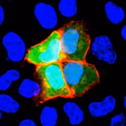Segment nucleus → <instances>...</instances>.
Returning <instances> with one entry per match:
<instances>
[{
    "label": "nucleus",
    "mask_w": 126,
    "mask_h": 126,
    "mask_svg": "<svg viewBox=\"0 0 126 126\" xmlns=\"http://www.w3.org/2000/svg\"><path fill=\"white\" fill-rule=\"evenodd\" d=\"M64 60L85 62L91 44L90 35L83 23L73 21L59 29Z\"/></svg>",
    "instance_id": "f257e3e1"
},
{
    "label": "nucleus",
    "mask_w": 126,
    "mask_h": 126,
    "mask_svg": "<svg viewBox=\"0 0 126 126\" xmlns=\"http://www.w3.org/2000/svg\"><path fill=\"white\" fill-rule=\"evenodd\" d=\"M60 63L72 97L82 96L99 83V75L94 65L86 62L66 60Z\"/></svg>",
    "instance_id": "f03ea898"
},
{
    "label": "nucleus",
    "mask_w": 126,
    "mask_h": 126,
    "mask_svg": "<svg viewBox=\"0 0 126 126\" xmlns=\"http://www.w3.org/2000/svg\"><path fill=\"white\" fill-rule=\"evenodd\" d=\"M35 66V73L41 84L40 103L59 97L73 98L65 80L60 62Z\"/></svg>",
    "instance_id": "7ed1b4c3"
},
{
    "label": "nucleus",
    "mask_w": 126,
    "mask_h": 126,
    "mask_svg": "<svg viewBox=\"0 0 126 126\" xmlns=\"http://www.w3.org/2000/svg\"><path fill=\"white\" fill-rule=\"evenodd\" d=\"M25 59L35 66L64 60L59 29L53 31L44 40L32 46Z\"/></svg>",
    "instance_id": "20e7f679"
},
{
    "label": "nucleus",
    "mask_w": 126,
    "mask_h": 126,
    "mask_svg": "<svg viewBox=\"0 0 126 126\" xmlns=\"http://www.w3.org/2000/svg\"><path fill=\"white\" fill-rule=\"evenodd\" d=\"M2 41L10 60L18 62L23 59L26 52V47L19 36L14 33H9L3 37Z\"/></svg>",
    "instance_id": "39448f33"
},
{
    "label": "nucleus",
    "mask_w": 126,
    "mask_h": 126,
    "mask_svg": "<svg viewBox=\"0 0 126 126\" xmlns=\"http://www.w3.org/2000/svg\"><path fill=\"white\" fill-rule=\"evenodd\" d=\"M94 54L100 59L109 63L115 60V54L112 50V46L108 38L99 39L95 41L93 45Z\"/></svg>",
    "instance_id": "423d86ee"
},
{
    "label": "nucleus",
    "mask_w": 126,
    "mask_h": 126,
    "mask_svg": "<svg viewBox=\"0 0 126 126\" xmlns=\"http://www.w3.org/2000/svg\"><path fill=\"white\" fill-rule=\"evenodd\" d=\"M116 100L111 96H108L101 102H93L90 104L89 110L92 116L100 117L111 113L115 109Z\"/></svg>",
    "instance_id": "0eeeda50"
},
{
    "label": "nucleus",
    "mask_w": 126,
    "mask_h": 126,
    "mask_svg": "<svg viewBox=\"0 0 126 126\" xmlns=\"http://www.w3.org/2000/svg\"><path fill=\"white\" fill-rule=\"evenodd\" d=\"M35 14L44 27H51L55 25L56 15L51 7L41 4L37 5L35 8Z\"/></svg>",
    "instance_id": "6e6552de"
},
{
    "label": "nucleus",
    "mask_w": 126,
    "mask_h": 126,
    "mask_svg": "<svg viewBox=\"0 0 126 126\" xmlns=\"http://www.w3.org/2000/svg\"><path fill=\"white\" fill-rule=\"evenodd\" d=\"M63 110L69 118L71 124L78 125L84 119V113L80 108L74 102L65 104Z\"/></svg>",
    "instance_id": "1a4fd4ad"
},
{
    "label": "nucleus",
    "mask_w": 126,
    "mask_h": 126,
    "mask_svg": "<svg viewBox=\"0 0 126 126\" xmlns=\"http://www.w3.org/2000/svg\"><path fill=\"white\" fill-rule=\"evenodd\" d=\"M40 86L36 82L27 79L23 81L18 90L19 93L25 97L31 98L40 94Z\"/></svg>",
    "instance_id": "9d476101"
},
{
    "label": "nucleus",
    "mask_w": 126,
    "mask_h": 126,
    "mask_svg": "<svg viewBox=\"0 0 126 126\" xmlns=\"http://www.w3.org/2000/svg\"><path fill=\"white\" fill-rule=\"evenodd\" d=\"M57 119L58 114L55 108L46 106L43 109L41 114L40 121L43 126H55Z\"/></svg>",
    "instance_id": "9b49d317"
},
{
    "label": "nucleus",
    "mask_w": 126,
    "mask_h": 126,
    "mask_svg": "<svg viewBox=\"0 0 126 126\" xmlns=\"http://www.w3.org/2000/svg\"><path fill=\"white\" fill-rule=\"evenodd\" d=\"M19 105L12 97L7 94H1L0 96V109L6 113H14L19 109Z\"/></svg>",
    "instance_id": "f8f14e48"
},
{
    "label": "nucleus",
    "mask_w": 126,
    "mask_h": 126,
    "mask_svg": "<svg viewBox=\"0 0 126 126\" xmlns=\"http://www.w3.org/2000/svg\"><path fill=\"white\" fill-rule=\"evenodd\" d=\"M20 77L18 71L11 70L1 76L0 79V89L1 90H5L8 88L12 84V81L17 80Z\"/></svg>",
    "instance_id": "ddd939ff"
},
{
    "label": "nucleus",
    "mask_w": 126,
    "mask_h": 126,
    "mask_svg": "<svg viewBox=\"0 0 126 126\" xmlns=\"http://www.w3.org/2000/svg\"><path fill=\"white\" fill-rule=\"evenodd\" d=\"M125 121V117L122 114L114 116L112 118L111 120V126L114 125H121L122 123H124Z\"/></svg>",
    "instance_id": "4468645a"
},
{
    "label": "nucleus",
    "mask_w": 126,
    "mask_h": 126,
    "mask_svg": "<svg viewBox=\"0 0 126 126\" xmlns=\"http://www.w3.org/2000/svg\"><path fill=\"white\" fill-rule=\"evenodd\" d=\"M20 126H36V124L32 120L25 119L20 123Z\"/></svg>",
    "instance_id": "2eb2a0df"
}]
</instances>
